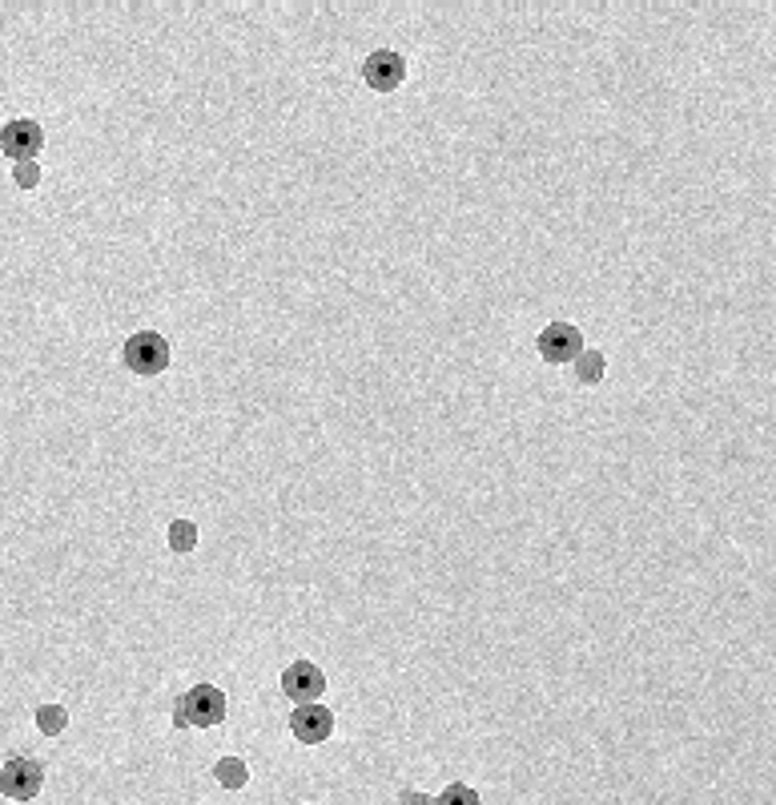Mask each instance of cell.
Returning a JSON list of instances; mask_svg holds the SVG:
<instances>
[{
	"instance_id": "15",
	"label": "cell",
	"mask_w": 776,
	"mask_h": 805,
	"mask_svg": "<svg viewBox=\"0 0 776 805\" xmlns=\"http://www.w3.org/2000/svg\"><path fill=\"white\" fill-rule=\"evenodd\" d=\"M398 805H435V797L422 790H403L398 793Z\"/></svg>"
},
{
	"instance_id": "7",
	"label": "cell",
	"mask_w": 776,
	"mask_h": 805,
	"mask_svg": "<svg viewBox=\"0 0 776 805\" xmlns=\"http://www.w3.org/2000/svg\"><path fill=\"white\" fill-rule=\"evenodd\" d=\"M540 355L547 363H576L583 355V331L571 326V322H552V326H543L540 331Z\"/></svg>"
},
{
	"instance_id": "11",
	"label": "cell",
	"mask_w": 776,
	"mask_h": 805,
	"mask_svg": "<svg viewBox=\"0 0 776 805\" xmlns=\"http://www.w3.org/2000/svg\"><path fill=\"white\" fill-rule=\"evenodd\" d=\"M607 371V359H604V350H583L576 359V379L583 387H595L600 379H604Z\"/></svg>"
},
{
	"instance_id": "4",
	"label": "cell",
	"mask_w": 776,
	"mask_h": 805,
	"mask_svg": "<svg viewBox=\"0 0 776 805\" xmlns=\"http://www.w3.org/2000/svg\"><path fill=\"white\" fill-rule=\"evenodd\" d=\"M45 149V129L33 117H13V122L0 125V153L13 161H37V153Z\"/></svg>"
},
{
	"instance_id": "6",
	"label": "cell",
	"mask_w": 776,
	"mask_h": 805,
	"mask_svg": "<svg viewBox=\"0 0 776 805\" xmlns=\"http://www.w3.org/2000/svg\"><path fill=\"white\" fill-rule=\"evenodd\" d=\"M362 81H367L374 93H395V89L407 81V61H403V53L374 49L367 61H362Z\"/></svg>"
},
{
	"instance_id": "12",
	"label": "cell",
	"mask_w": 776,
	"mask_h": 805,
	"mask_svg": "<svg viewBox=\"0 0 776 805\" xmlns=\"http://www.w3.org/2000/svg\"><path fill=\"white\" fill-rule=\"evenodd\" d=\"M37 729L45 737H61L69 729V709L65 705H37Z\"/></svg>"
},
{
	"instance_id": "13",
	"label": "cell",
	"mask_w": 776,
	"mask_h": 805,
	"mask_svg": "<svg viewBox=\"0 0 776 805\" xmlns=\"http://www.w3.org/2000/svg\"><path fill=\"white\" fill-rule=\"evenodd\" d=\"M435 805H479V793L471 790V785H463V781H455V785H447V790L435 797Z\"/></svg>"
},
{
	"instance_id": "1",
	"label": "cell",
	"mask_w": 776,
	"mask_h": 805,
	"mask_svg": "<svg viewBox=\"0 0 776 805\" xmlns=\"http://www.w3.org/2000/svg\"><path fill=\"white\" fill-rule=\"evenodd\" d=\"M225 713H230V701L218 685H206L198 681L189 693H182L173 701V725L177 729H213V725H222Z\"/></svg>"
},
{
	"instance_id": "3",
	"label": "cell",
	"mask_w": 776,
	"mask_h": 805,
	"mask_svg": "<svg viewBox=\"0 0 776 805\" xmlns=\"http://www.w3.org/2000/svg\"><path fill=\"white\" fill-rule=\"evenodd\" d=\"M45 785V766L33 757H9L0 766V793L13 797V802H33Z\"/></svg>"
},
{
	"instance_id": "5",
	"label": "cell",
	"mask_w": 776,
	"mask_h": 805,
	"mask_svg": "<svg viewBox=\"0 0 776 805\" xmlns=\"http://www.w3.org/2000/svg\"><path fill=\"white\" fill-rule=\"evenodd\" d=\"M326 693V677L314 660H294L282 669V697H290L294 705H318Z\"/></svg>"
},
{
	"instance_id": "14",
	"label": "cell",
	"mask_w": 776,
	"mask_h": 805,
	"mask_svg": "<svg viewBox=\"0 0 776 805\" xmlns=\"http://www.w3.org/2000/svg\"><path fill=\"white\" fill-rule=\"evenodd\" d=\"M13 182L21 189H37L40 186V161H16V165H13Z\"/></svg>"
},
{
	"instance_id": "9",
	"label": "cell",
	"mask_w": 776,
	"mask_h": 805,
	"mask_svg": "<svg viewBox=\"0 0 776 805\" xmlns=\"http://www.w3.org/2000/svg\"><path fill=\"white\" fill-rule=\"evenodd\" d=\"M198 524L194 520H170V528H165V544H170V552H177V556H189L194 548H198Z\"/></svg>"
},
{
	"instance_id": "8",
	"label": "cell",
	"mask_w": 776,
	"mask_h": 805,
	"mask_svg": "<svg viewBox=\"0 0 776 805\" xmlns=\"http://www.w3.org/2000/svg\"><path fill=\"white\" fill-rule=\"evenodd\" d=\"M290 733H294L302 745H322L334 733V713L326 705H298L290 713Z\"/></svg>"
},
{
	"instance_id": "10",
	"label": "cell",
	"mask_w": 776,
	"mask_h": 805,
	"mask_svg": "<svg viewBox=\"0 0 776 805\" xmlns=\"http://www.w3.org/2000/svg\"><path fill=\"white\" fill-rule=\"evenodd\" d=\"M213 778L222 790H246L250 781V766L242 757H218V766H213Z\"/></svg>"
},
{
	"instance_id": "2",
	"label": "cell",
	"mask_w": 776,
	"mask_h": 805,
	"mask_svg": "<svg viewBox=\"0 0 776 805\" xmlns=\"http://www.w3.org/2000/svg\"><path fill=\"white\" fill-rule=\"evenodd\" d=\"M121 359H125V367H129L134 375H141V379H153V375L170 371V359H173L170 338L158 335V331H134V335L125 338Z\"/></svg>"
}]
</instances>
